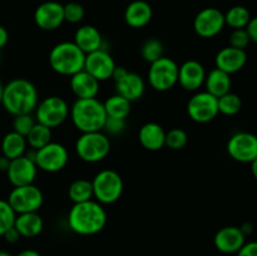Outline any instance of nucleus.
Here are the masks:
<instances>
[{
  "label": "nucleus",
  "instance_id": "nucleus-1",
  "mask_svg": "<svg viewBox=\"0 0 257 256\" xmlns=\"http://www.w3.org/2000/svg\"><path fill=\"white\" fill-rule=\"evenodd\" d=\"M107 211L95 200L73 203L67 217L70 230L82 236L99 233L107 225Z\"/></svg>",
  "mask_w": 257,
  "mask_h": 256
},
{
  "label": "nucleus",
  "instance_id": "nucleus-2",
  "mask_svg": "<svg viewBox=\"0 0 257 256\" xmlns=\"http://www.w3.org/2000/svg\"><path fill=\"white\" fill-rule=\"evenodd\" d=\"M39 102L38 89L30 80L25 78H15L3 85V108L12 115L30 114L34 112Z\"/></svg>",
  "mask_w": 257,
  "mask_h": 256
},
{
  "label": "nucleus",
  "instance_id": "nucleus-3",
  "mask_svg": "<svg viewBox=\"0 0 257 256\" xmlns=\"http://www.w3.org/2000/svg\"><path fill=\"white\" fill-rule=\"evenodd\" d=\"M69 117L79 132L87 133L102 131L107 114L103 102L97 98H87L74 100L69 107Z\"/></svg>",
  "mask_w": 257,
  "mask_h": 256
},
{
  "label": "nucleus",
  "instance_id": "nucleus-4",
  "mask_svg": "<svg viewBox=\"0 0 257 256\" xmlns=\"http://www.w3.org/2000/svg\"><path fill=\"white\" fill-rule=\"evenodd\" d=\"M85 54L74 42H60L49 53V65L57 74L72 77L84 69Z\"/></svg>",
  "mask_w": 257,
  "mask_h": 256
},
{
  "label": "nucleus",
  "instance_id": "nucleus-5",
  "mask_svg": "<svg viewBox=\"0 0 257 256\" xmlns=\"http://www.w3.org/2000/svg\"><path fill=\"white\" fill-rule=\"evenodd\" d=\"M78 157L87 163H98L110 152V141L103 131L82 133L75 142Z\"/></svg>",
  "mask_w": 257,
  "mask_h": 256
},
{
  "label": "nucleus",
  "instance_id": "nucleus-6",
  "mask_svg": "<svg viewBox=\"0 0 257 256\" xmlns=\"http://www.w3.org/2000/svg\"><path fill=\"white\" fill-rule=\"evenodd\" d=\"M93 197L100 205H112L117 202L123 193V180L114 170H102L93 177Z\"/></svg>",
  "mask_w": 257,
  "mask_h": 256
},
{
  "label": "nucleus",
  "instance_id": "nucleus-7",
  "mask_svg": "<svg viewBox=\"0 0 257 256\" xmlns=\"http://www.w3.org/2000/svg\"><path fill=\"white\" fill-rule=\"evenodd\" d=\"M33 113L38 123L52 130L62 125L69 117V104L59 95H50L39 100Z\"/></svg>",
  "mask_w": 257,
  "mask_h": 256
},
{
  "label": "nucleus",
  "instance_id": "nucleus-8",
  "mask_svg": "<svg viewBox=\"0 0 257 256\" xmlns=\"http://www.w3.org/2000/svg\"><path fill=\"white\" fill-rule=\"evenodd\" d=\"M178 64L166 55L155 60L148 68V84L157 92H167L177 84Z\"/></svg>",
  "mask_w": 257,
  "mask_h": 256
},
{
  "label": "nucleus",
  "instance_id": "nucleus-9",
  "mask_svg": "<svg viewBox=\"0 0 257 256\" xmlns=\"http://www.w3.org/2000/svg\"><path fill=\"white\" fill-rule=\"evenodd\" d=\"M8 203L17 215L27 212H38L44 202V195L42 190L34 183L19 186L10 191L7 198Z\"/></svg>",
  "mask_w": 257,
  "mask_h": 256
},
{
  "label": "nucleus",
  "instance_id": "nucleus-10",
  "mask_svg": "<svg viewBox=\"0 0 257 256\" xmlns=\"http://www.w3.org/2000/svg\"><path fill=\"white\" fill-rule=\"evenodd\" d=\"M33 160L38 170L55 173L62 171L68 165L69 153L62 143L49 142L39 150H33Z\"/></svg>",
  "mask_w": 257,
  "mask_h": 256
},
{
  "label": "nucleus",
  "instance_id": "nucleus-11",
  "mask_svg": "<svg viewBox=\"0 0 257 256\" xmlns=\"http://www.w3.org/2000/svg\"><path fill=\"white\" fill-rule=\"evenodd\" d=\"M114 80L115 94L125 98L131 103L136 102L145 94L146 82L140 74L130 72L124 67H115L112 78Z\"/></svg>",
  "mask_w": 257,
  "mask_h": 256
},
{
  "label": "nucleus",
  "instance_id": "nucleus-12",
  "mask_svg": "<svg viewBox=\"0 0 257 256\" xmlns=\"http://www.w3.org/2000/svg\"><path fill=\"white\" fill-rule=\"evenodd\" d=\"M187 114L193 122L208 123L215 119L218 113L217 98L206 90L195 92L187 102Z\"/></svg>",
  "mask_w": 257,
  "mask_h": 256
},
{
  "label": "nucleus",
  "instance_id": "nucleus-13",
  "mask_svg": "<svg viewBox=\"0 0 257 256\" xmlns=\"http://www.w3.org/2000/svg\"><path fill=\"white\" fill-rule=\"evenodd\" d=\"M227 153L233 161L251 163L257 160V138L253 133L237 132L227 141Z\"/></svg>",
  "mask_w": 257,
  "mask_h": 256
},
{
  "label": "nucleus",
  "instance_id": "nucleus-14",
  "mask_svg": "<svg viewBox=\"0 0 257 256\" xmlns=\"http://www.w3.org/2000/svg\"><path fill=\"white\" fill-rule=\"evenodd\" d=\"M225 28V17L217 8H205L193 20V30L201 38L210 39L220 34Z\"/></svg>",
  "mask_w": 257,
  "mask_h": 256
},
{
  "label": "nucleus",
  "instance_id": "nucleus-15",
  "mask_svg": "<svg viewBox=\"0 0 257 256\" xmlns=\"http://www.w3.org/2000/svg\"><path fill=\"white\" fill-rule=\"evenodd\" d=\"M115 67L117 65H115L114 59L104 48L85 55L84 70L99 83L110 79Z\"/></svg>",
  "mask_w": 257,
  "mask_h": 256
},
{
  "label": "nucleus",
  "instance_id": "nucleus-16",
  "mask_svg": "<svg viewBox=\"0 0 257 256\" xmlns=\"http://www.w3.org/2000/svg\"><path fill=\"white\" fill-rule=\"evenodd\" d=\"M5 173H7L9 182L14 187H19V186L34 183L35 178H37L38 168L34 160L25 153L24 156L10 160L9 167Z\"/></svg>",
  "mask_w": 257,
  "mask_h": 256
},
{
  "label": "nucleus",
  "instance_id": "nucleus-17",
  "mask_svg": "<svg viewBox=\"0 0 257 256\" xmlns=\"http://www.w3.org/2000/svg\"><path fill=\"white\" fill-rule=\"evenodd\" d=\"M206 69L196 59H188L178 65V79L177 84H180L187 92H197L205 83Z\"/></svg>",
  "mask_w": 257,
  "mask_h": 256
},
{
  "label": "nucleus",
  "instance_id": "nucleus-18",
  "mask_svg": "<svg viewBox=\"0 0 257 256\" xmlns=\"http://www.w3.org/2000/svg\"><path fill=\"white\" fill-rule=\"evenodd\" d=\"M34 22L42 30L52 32L64 23L63 4L58 2L42 3L34 12Z\"/></svg>",
  "mask_w": 257,
  "mask_h": 256
},
{
  "label": "nucleus",
  "instance_id": "nucleus-19",
  "mask_svg": "<svg viewBox=\"0 0 257 256\" xmlns=\"http://www.w3.org/2000/svg\"><path fill=\"white\" fill-rule=\"evenodd\" d=\"M245 242L246 236L237 226H225L213 237L215 247L222 253H236Z\"/></svg>",
  "mask_w": 257,
  "mask_h": 256
},
{
  "label": "nucleus",
  "instance_id": "nucleus-20",
  "mask_svg": "<svg viewBox=\"0 0 257 256\" xmlns=\"http://www.w3.org/2000/svg\"><path fill=\"white\" fill-rule=\"evenodd\" d=\"M216 68L223 70L227 74H235L240 72L247 63V53L246 50L237 49L233 47H225L216 54Z\"/></svg>",
  "mask_w": 257,
  "mask_h": 256
},
{
  "label": "nucleus",
  "instance_id": "nucleus-21",
  "mask_svg": "<svg viewBox=\"0 0 257 256\" xmlns=\"http://www.w3.org/2000/svg\"><path fill=\"white\" fill-rule=\"evenodd\" d=\"M69 87L77 99L97 98L99 93V82L84 69L69 77Z\"/></svg>",
  "mask_w": 257,
  "mask_h": 256
},
{
  "label": "nucleus",
  "instance_id": "nucleus-22",
  "mask_svg": "<svg viewBox=\"0 0 257 256\" xmlns=\"http://www.w3.org/2000/svg\"><path fill=\"white\" fill-rule=\"evenodd\" d=\"M165 128L156 122L145 123L138 132V141L141 146L152 152L160 151L165 147Z\"/></svg>",
  "mask_w": 257,
  "mask_h": 256
},
{
  "label": "nucleus",
  "instance_id": "nucleus-23",
  "mask_svg": "<svg viewBox=\"0 0 257 256\" xmlns=\"http://www.w3.org/2000/svg\"><path fill=\"white\" fill-rule=\"evenodd\" d=\"M73 42L85 55L103 48V38L99 30L89 24L78 28Z\"/></svg>",
  "mask_w": 257,
  "mask_h": 256
},
{
  "label": "nucleus",
  "instance_id": "nucleus-24",
  "mask_svg": "<svg viewBox=\"0 0 257 256\" xmlns=\"http://www.w3.org/2000/svg\"><path fill=\"white\" fill-rule=\"evenodd\" d=\"M152 8L145 0H135L131 3L124 12V20L127 25L135 29L146 27L152 20Z\"/></svg>",
  "mask_w": 257,
  "mask_h": 256
},
{
  "label": "nucleus",
  "instance_id": "nucleus-25",
  "mask_svg": "<svg viewBox=\"0 0 257 256\" xmlns=\"http://www.w3.org/2000/svg\"><path fill=\"white\" fill-rule=\"evenodd\" d=\"M14 227L19 232L20 237H37L44 228V221L38 212H27L17 215Z\"/></svg>",
  "mask_w": 257,
  "mask_h": 256
},
{
  "label": "nucleus",
  "instance_id": "nucleus-26",
  "mask_svg": "<svg viewBox=\"0 0 257 256\" xmlns=\"http://www.w3.org/2000/svg\"><path fill=\"white\" fill-rule=\"evenodd\" d=\"M206 88V92L212 94L213 97L218 98L221 95L226 94V93L231 92V87H232V80H231V75L225 73L223 70L215 68V69L210 70L206 74L205 83H203Z\"/></svg>",
  "mask_w": 257,
  "mask_h": 256
},
{
  "label": "nucleus",
  "instance_id": "nucleus-27",
  "mask_svg": "<svg viewBox=\"0 0 257 256\" xmlns=\"http://www.w3.org/2000/svg\"><path fill=\"white\" fill-rule=\"evenodd\" d=\"M27 140H25L24 136L19 135L14 131L7 133L3 137L2 153L4 157L9 158V160H14L20 156H24L27 153Z\"/></svg>",
  "mask_w": 257,
  "mask_h": 256
},
{
  "label": "nucleus",
  "instance_id": "nucleus-28",
  "mask_svg": "<svg viewBox=\"0 0 257 256\" xmlns=\"http://www.w3.org/2000/svg\"><path fill=\"white\" fill-rule=\"evenodd\" d=\"M103 107H104L107 117L125 119L132 109V103L120 95L113 94L103 102Z\"/></svg>",
  "mask_w": 257,
  "mask_h": 256
},
{
  "label": "nucleus",
  "instance_id": "nucleus-29",
  "mask_svg": "<svg viewBox=\"0 0 257 256\" xmlns=\"http://www.w3.org/2000/svg\"><path fill=\"white\" fill-rule=\"evenodd\" d=\"M223 17H225V25L232 28V30L245 29L246 25L252 18L250 14V10L242 5H236V7L230 8L227 13L223 14Z\"/></svg>",
  "mask_w": 257,
  "mask_h": 256
},
{
  "label": "nucleus",
  "instance_id": "nucleus-30",
  "mask_svg": "<svg viewBox=\"0 0 257 256\" xmlns=\"http://www.w3.org/2000/svg\"><path fill=\"white\" fill-rule=\"evenodd\" d=\"M68 196L73 203L85 202V201L93 200V188L92 182L85 178H79L70 183L68 188Z\"/></svg>",
  "mask_w": 257,
  "mask_h": 256
},
{
  "label": "nucleus",
  "instance_id": "nucleus-31",
  "mask_svg": "<svg viewBox=\"0 0 257 256\" xmlns=\"http://www.w3.org/2000/svg\"><path fill=\"white\" fill-rule=\"evenodd\" d=\"M25 140H27L28 147L37 151L52 142V130L37 122L27 135Z\"/></svg>",
  "mask_w": 257,
  "mask_h": 256
},
{
  "label": "nucleus",
  "instance_id": "nucleus-32",
  "mask_svg": "<svg viewBox=\"0 0 257 256\" xmlns=\"http://www.w3.org/2000/svg\"><path fill=\"white\" fill-rule=\"evenodd\" d=\"M218 113L223 115H236L242 108V102L237 94L228 92L217 98Z\"/></svg>",
  "mask_w": 257,
  "mask_h": 256
},
{
  "label": "nucleus",
  "instance_id": "nucleus-33",
  "mask_svg": "<svg viewBox=\"0 0 257 256\" xmlns=\"http://www.w3.org/2000/svg\"><path fill=\"white\" fill-rule=\"evenodd\" d=\"M141 55H142L143 60L148 62L151 64L155 60L160 59L161 57L165 55V47H163L162 42L157 38H151V39L146 40L141 48Z\"/></svg>",
  "mask_w": 257,
  "mask_h": 256
},
{
  "label": "nucleus",
  "instance_id": "nucleus-34",
  "mask_svg": "<svg viewBox=\"0 0 257 256\" xmlns=\"http://www.w3.org/2000/svg\"><path fill=\"white\" fill-rule=\"evenodd\" d=\"M188 142V135L182 128H172L168 132H166L165 146H167L170 150L178 151L182 150Z\"/></svg>",
  "mask_w": 257,
  "mask_h": 256
},
{
  "label": "nucleus",
  "instance_id": "nucleus-35",
  "mask_svg": "<svg viewBox=\"0 0 257 256\" xmlns=\"http://www.w3.org/2000/svg\"><path fill=\"white\" fill-rule=\"evenodd\" d=\"M17 213L13 211L7 200L0 198V236L4 235L10 227L14 226Z\"/></svg>",
  "mask_w": 257,
  "mask_h": 256
},
{
  "label": "nucleus",
  "instance_id": "nucleus-36",
  "mask_svg": "<svg viewBox=\"0 0 257 256\" xmlns=\"http://www.w3.org/2000/svg\"><path fill=\"white\" fill-rule=\"evenodd\" d=\"M63 14H64V22L70 23V24H77V23L82 22L85 12L82 4L70 2L63 5Z\"/></svg>",
  "mask_w": 257,
  "mask_h": 256
},
{
  "label": "nucleus",
  "instance_id": "nucleus-37",
  "mask_svg": "<svg viewBox=\"0 0 257 256\" xmlns=\"http://www.w3.org/2000/svg\"><path fill=\"white\" fill-rule=\"evenodd\" d=\"M35 123H37V120H35L33 113H30V114L15 115L14 120H13V131L27 137V135L34 127Z\"/></svg>",
  "mask_w": 257,
  "mask_h": 256
},
{
  "label": "nucleus",
  "instance_id": "nucleus-38",
  "mask_svg": "<svg viewBox=\"0 0 257 256\" xmlns=\"http://www.w3.org/2000/svg\"><path fill=\"white\" fill-rule=\"evenodd\" d=\"M125 125H127L125 119L107 117L102 131L107 136H120L125 131Z\"/></svg>",
  "mask_w": 257,
  "mask_h": 256
},
{
  "label": "nucleus",
  "instance_id": "nucleus-39",
  "mask_svg": "<svg viewBox=\"0 0 257 256\" xmlns=\"http://www.w3.org/2000/svg\"><path fill=\"white\" fill-rule=\"evenodd\" d=\"M251 44L250 38L246 34L245 29L232 30L230 35V47L237 48V49L246 50V48Z\"/></svg>",
  "mask_w": 257,
  "mask_h": 256
},
{
  "label": "nucleus",
  "instance_id": "nucleus-40",
  "mask_svg": "<svg viewBox=\"0 0 257 256\" xmlns=\"http://www.w3.org/2000/svg\"><path fill=\"white\" fill-rule=\"evenodd\" d=\"M237 256H257V243L255 241L245 242L242 247L236 252Z\"/></svg>",
  "mask_w": 257,
  "mask_h": 256
},
{
  "label": "nucleus",
  "instance_id": "nucleus-41",
  "mask_svg": "<svg viewBox=\"0 0 257 256\" xmlns=\"http://www.w3.org/2000/svg\"><path fill=\"white\" fill-rule=\"evenodd\" d=\"M245 32L247 37L250 38L251 43H257V19L256 18H251L248 24L246 25Z\"/></svg>",
  "mask_w": 257,
  "mask_h": 256
},
{
  "label": "nucleus",
  "instance_id": "nucleus-42",
  "mask_svg": "<svg viewBox=\"0 0 257 256\" xmlns=\"http://www.w3.org/2000/svg\"><path fill=\"white\" fill-rule=\"evenodd\" d=\"M3 237H4L5 241H8V242L14 243V242H17L18 240H19L20 235H19V232L17 231V228L13 226V227H10L9 230H8L7 232L4 233V235H3Z\"/></svg>",
  "mask_w": 257,
  "mask_h": 256
},
{
  "label": "nucleus",
  "instance_id": "nucleus-43",
  "mask_svg": "<svg viewBox=\"0 0 257 256\" xmlns=\"http://www.w3.org/2000/svg\"><path fill=\"white\" fill-rule=\"evenodd\" d=\"M8 42H9V33L7 28L0 25V49H3L8 44Z\"/></svg>",
  "mask_w": 257,
  "mask_h": 256
},
{
  "label": "nucleus",
  "instance_id": "nucleus-44",
  "mask_svg": "<svg viewBox=\"0 0 257 256\" xmlns=\"http://www.w3.org/2000/svg\"><path fill=\"white\" fill-rule=\"evenodd\" d=\"M240 230L242 231V233L245 236H250L251 233H252V231H253V226L251 225L250 222H246V223H243L242 226H241Z\"/></svg>",
  "mask_w": 257,
  "mask_h": 256
},
{
  "label": "nucleus",
  "instance_id": "nucleus-45",
  "mask_svg": "<svg viewBox=\"0 0 257 256\" xmlns=\"http://www.w3.org/2000/svg\"><path fill=\"white\" fill-rule=\"evenodd\" d=\"M9 158L4 157V156H0V171H2V172H7L8 167H9Z\"/></svg>",
  "mask_w": 257,
  "mask_h": 256
},
{
  "label": "nucleus",
  "instance_id": "nucleus-46",
  "mask_svg": "<svg viewBox=\"0 0 257 256\" xmlns=\"http://www.w3.org/2000/svg\"><path fill=\"white\" fill-rule=\"evenodd\" d=\"M17 256H42L37 250H33V248H27V250L20 251L19 253H17Z\"/></svg>",
  "mask_w": 257,
  "mask_h": 256
},
{
  "label": "nucleus",
  "instance_id": "nucleus-47",
  "mask_svg": "<svg viewBox=\"0 0 257 256\" xmlns=\"http://www.w3.org/2000/svg\"><path fill=\"white\" fill-rule=\"evenodd\" d=\"M0 256H13V255L10 252H8V251L0 250Z\"/></svg>",
  "mask_w": 257,
  "mask_h": 256
},
{
  "label": "nucleus",
  "instance_id": "nucleus-48",
  "mask_svg": "<svg viewBox=\"0 0 257 256\" xmlns=\"http://www.w3.org/2000/svg\"><path fill=\"white\" fill-rule=\"evenodd\" d=\"M3 83H2V80H0V104H2V93H3Z\"/></svg>",
  "mask_w": 257,
  "mask_h": 256
}]
</instances>
